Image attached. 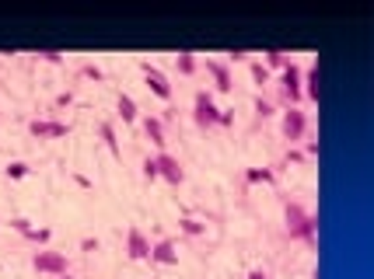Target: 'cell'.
<instances>
[{
  "label": "cell",
  "instance_id": "19",
  "mask_svg": "<svg viewBox=\"0 0 374 279\" xmlns=\"http://www.w3.org/2000/svg\"><path fill=\"white\" fill-rule=\"evenodd\" d=\"M249 182L255 185V182H273V171L269 167H262V171H249Z\"/></svg>",
  "mask_w": 374,
  "mask_h": 279
},
{
  "label": "cell",
  "instance_id": "15",
  "mask_svg": "<svg viewBox=\"0 0 374 279\" xmlns=\"http://www.w3.org/2000/svg\"><path fill=\"white\" fill-rule=\"evenodd\" d=\"M119 115H123V122H136V102L129 95H119Z\"/></svg>",
  "mask_w": 374,
  "mask_h": 279
},
{
  "label": "cell",
  "instance_id": "17",
  "mask_svg": "<svg viewBox=\"0 0 374 279\" xmlns=\"http://www.w3.org/2000/svg\"><path fill=\"white\" fill-rule=\"evenodd\" d=\"M266 66H280V70H284V66H287V63H291V59H287V53H280V49H266Z\"/></svg>",
  "mask_w": 374,
  "mask_h": 279
},
{
  "label": "cell",
  "instance_id": "28",
  "mask_svg": "<svg viewBox=\"0 0 374 279\" xmlns=\"http://www.w3.org/2000/svg\"><path fill=\"white\" fill-rule=\"evenodd\" d=\"M249 279H269V273H262V269H252Z\"/></svg>",
  "mask_w": 374,
  "mask_h": 279
},
{
  "label": "cell",
  "instance_id": "20",
  "mask_svg": "<svg viewBox=\"0 0 374 279\" xmlns=\"http://www.w3.org/2000/svg\"><path fill=\"white\" fill-rule=\"evenodd\" d=\"M35 56H39V59H46V63H60V59H63L60 49H39Z\"/></svg>",
  "mask_w": 374,
  "mask_h": 279
},
{
  "label": "cell",
  "instance_id": "9",
  "mask_svg": "<svg viewBox=\"0 0 374 279\" xmlns=\"http://www.w3.org/2000/svg\"><path fill=\"white\" fill-rule=\"evenodd\" d=\"M151 262H158V266H179V251H175V241H168V237L154 241V244H151Z\"/></svg>",
  "mask_w": 374,
  "mask_h": 279
},
{
  "label": "cell",
  "instance_id": "11",
  "mask_svg": "<svg viewBox=\"0 0 374 279\" xmlns=\"http://www.w3.org/2000/svg\"><path fill=\"white\" fill-rule=\"evenodd\" d=\"M206 73L214 77V88H217V91H231V88H235V77H231V66H228V63L206 59Z\"/></svg>",
  "mask_w": 374,
  "mask_h": 279
},
{
  "label": "cell",
  "instance_id": "2",
  "mask_svg": "<svg viewBox=\"0 0 374 279\" xmlns=\"http://www.w3.org/2000/svg\"><path fill=\"white\" fill-rule=\"evenodd\" d=\"M221 115L224 112L217 109V102H214V95L210 91H196V102H192V119H196V126H221Z\"/></svg>",
  "mask_w": 374,
  "mask_h": 279
},
{
  "label": "cell",
  "instance_id": "13",
  "mask_svg": "<svg viewBox=\"0 0 374 279\" xmlns=\"http://www.w3.org/2000/svg\"><path fill=\"white\" fill-rule=\"evenodd\" d=\"M144 133H147V140H151L154 147H165V143H168V140H165V122L154 119V115L144 119Z\"/></svg>",
  "mask_w": 374,
  "mask_h": 279
},
{
  "label": "cell",
  "instance_id": "29",
  "mask_svg": "<svg viewBox=\"0 0 374 279\" xmlns=\"http://www.w3.org/2000/svg\"><path fill=\"white\" fill-rule=\"evenodd\" d=\"M57 279H74V276H70V273H66V276H57Z\"/></svg>",
  "mask_w": 374,
  "mask_h": 279
},
{
  "label": "cell",
  "instance_id": "16",
  "mask_svg": "<svg viewBox=\"0 0 374 279\" xmlns=\"http://www.w3.org/2000/svg\"><path fill=\"white\" fill-rule=\"evenodd\" d=\"M102 140H105V147H109L112 154H119V140H116V129H112V122H102Z\"/></svg>",
  "mask_w": 374,
  "mask_h": 279
},
{
  "label": "cell",
  "instance_id": "27",
  "mask_svg": "<svg viewBox=\"0 0 374 279\" xmlns=\"http://www.w3.org/2000/svg\"><path fill=\"white\" fill-rule=\"evenodd\" d=\"M84 77H95V81H98V77H102V70H98V66H91V63H88V66H84Z\"/></svg>",
  "mask_w": 374,
  "mask_h": 279
},
{
  "label": "cell",
  "instance_id": "6",
  "mask_svg": "<svg viewBox=\"0 0 374 279\" xmlns=\"http://www.w3.org/2000/svg\"><path fill=\"white\" fill-rule=\"evenodd\" d=\"M280 129H284V136H287L291 143H298V140L305 136V129H308V119H305V112H301V109H287V112H284V122H280Z\"/></svg>",
  "mask_w": 374,
  "mask_h": 279
},
{
  "label": "cell",
  "instance_id": "1",
  "mask_svg": "<svg viewBox=\"0 0 374 279\" xmlns=\"http://www.w3.org/2000/svg\"><path fill=\"white\" fill-rule=\"evenodd\" d=\"M284 220H287V234L294 241H305L308 248H318V217L315 213H308L301 203H287Z\"/></svg>",
  "mask_w": 374,
  "mask_h": 279
},
{
  "label": "cell",
  "instance_id": "3",
  "mask_svg": "<svg viewBox=\"0 0 374 279\" xmlns=\"http://www.w3.org/2000/svg\"><path fill=\"white\" fill-rule=\"evenodd\" d=\"M301 77H305V73H301L298 63H287V66L280 70V91H284V98L291 102V109H298V102L305 98V95H301Z\"/></svg>",
  "mask_w": 374,
  "mask_h": 279
},
{
  "label": "cell",
  "instance_id": "23",
  "mask_svg": "<svg viewBox=\"0 0 374 279\" xmlns=\"http://www.w3.org/2000/svg\"><path fill=\"white\" fill-rule=\"evenodd\" d=\"M7 174H11V178H25V174H28V165H21V161H14V165L7 167Z\"/></svg>",
  "mask_w": 374,
  "mask_h": 279
},
{
  "label": "cell",
  "instance_id": "18",
  "mask_svg": "<svg viewBox=\"0 0 374 279\" xmlns=\"http://www.w3.org/2000/svg\"><path fill=\"white\" fill-rule=\"evenodd\" d=\"M252 81H255V84H266V81H269V70H266L262 63H252Z\"/></svg>",
  "mask_w": 374,
  "mask_h": 279
},
{
  "label": "cell",
  "instance_id": "12",
  "mask_svg": "<svg viewBox=\"0 0 374 279\" xmlns=\"http://www.w3.org/2000/svg\"><path fill=\"white\" fill-rule=\"evenodd\" d=\"M301 95H305L308 102H318V98H322V70H318V63L308 66V73L301 77Z\"/></svg>",
  "mask_w": 374,
  "mask_h": 279
},
{
  "label": "cell",
  "instance_id": "24",
  "mask_svg": "<svg viewBox=\"0 0 374 279\" xmlns=\"http://www.w3.org/2000/svg\"><path fill=\"white\" fill-rule=\"evenodd\" d=\"M144 174H147L151 182L158 178V167H154V158H147V161H144Z\"/></svg>",
  "mask_w": 374,
  "mask_h": 279
},
{
  "label": "cell",
  "instance_id": "10",
  "mask_svg": "<svg viewBox=\"0 0 374 279\" xmlns=\"http://www.w3.org/2000/svg\"><path fill=\"white\" fill-rule=\"evenodd\" d=\"M32 136H39V140H60L70 133V126H63V122H49V119H35L32 126Z\"/></svg>",
  "mask_w": 374,
  "mask_h": 279
},
{
  "label": "cell",
  "instance_id": "26",
  "mask_svg": "<svg viewBox=\"0 0 374 279\" xmlns=\"http://www.w3.org/2000/svg\"><path fill=\"white\" fill-rule=\"evenodd\" d=\"M14 230H18V234H28V230H32V223H28V220H14Z\"/></svg>",
  "mask_w": 374,
  "mask_h": 279
},
{
  "label": "cell",
  "instance_id": "5",
  "mask_svg": "<svg viewBox=\"0 0 374 279\" xmlns=\"http://www.w3.org/2000/svg\"><path fill=\"white\" fill-rule=\"evenodd\" d=\"M154 167H158V178H165L168 185H182V182H186V171L179 165V158H172V154H165V150L154 158Z\"/></svg>",
  "mask_w": 374,
  "mask_h": 279
},
{
  "label": "cell",
  "instance_id": "22",
  "mask_svg": "<svg viewBox=\"0 0 374 279\" xmlns=\"http://www.w3.org/2000/svg\"><path fill=\"white\" fill-rule=\"evenodd\" d=\"M182 230H186V234H203V223L192 220V217H186V220H182Z\"/></svg>",
  "mask_w": 374,
  "mask_h": 279
},
{
  "label": "cell",
  "instance_id": "25",
  "mask_svg": "<svg viewBox=\"0 0 374 279\" xmlns=\"http://www.w3.org/2000/svg\"><path fill=\"white\" fill-rule=\"evenodd\" d=\"M255 112H259V115H262V119H266V115H273V105H269V102H262V98H259V102H255Z\"/></svg>",
  "mask_w": 374,
  "mask_h": 279
},
{
  "label": "cell",
  "instance_id": "8",
  "mask_svg": "<svg viewBox=\"0 0 374 279\" xmlns=\"http://www.w3.org/2000/svg\"><path fill=\"white\" fill-rule=\"evenodd\" d=\"M144 77H147V88H151L161 102H168V98H172V84H168V77H165L158 66H151V63H147V66H144Z\"/></svg>",
  "mask_w": 374,
  "mask_h": 279
},
{
  "label": "cell",
  "instance_id": "4",
  "mask_svg": "<svg viewBox=\"0 0 374 279\" xmlns=\"http://www.w3.org/2000/svg\"><path fill=\"white\" fill-rule=\"evenodd\" d=\"M32 266H35V273H46V276H66V255L60 251H35Z\"/></svg>",
  "mask_w": 374,
  "mask_h": 279
},
{
  "label": "cell",
  "instance_id": "14",
  "mask_svg": "<svg viewBox=\"0 0 374 279\" xmlns=\"http://www.w3.org/2000/svg\"><path fill=\"white\" fill-rule=\"evenodd\" d=\"M175 66H179V73H182V77H192V73H196V53L182 49V53L175 56Z\"/></svg>",
  "mask_w": 374,
  "mask_h": 279
},
{
  "label": "cell",
  "instance_id": "7",
  "mask_svg": "<svg viewBox=\"0 0 374 279\" xmlns=\"http://www.w3.org/2000/svg\"><path fill=\"white\" fill-rule=\"evenodd\" d=\"M126 255H129L133 262L151 259V241H147V234H144L140 227H129V234H126Z\"/></svg>",
  "mask_w": 374,
  "mask_h": 279
},
{
  "label": "cell",
  "instance_id": "21",
  "mask_svg": "<svg viewBox=\"0 0 374 279\" xmlns=\"http://www.w3.org/2000/svg\"><path fill=\"white\" fill-rule=\"evenodd\" d=\"M25 237H28V241H39V244H46V241H49V230H46V227H42V230H35V227H32Z\"/></svg>",
  "mask_w": 374,
  "mask_h": 279
}]
</instances>
